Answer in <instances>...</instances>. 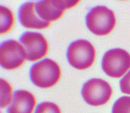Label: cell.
<instances>
[{
    "mask_svg": "<svg viewBox=\"0 0 130 113\" xmlns=\"http://www.w3.org/2000/svg\"><path fill=\"white\" fill-rule=\"evenodd\" d=\"M60 77V68L58 63L51 59H44L30 68V80L35 85L41 88L54 86L58 83Z\"/></svg>",
    "mask_w": 130,
    "mask_h": 113,
    "instance_id": "6da1fadb",
    "label": "cell"
},
{
    "mask_svg": "<svg viewBox=\"0 0 130 113\" xmlns=\"http://www.w3.org/2000/svg\"><path fill=\"white\" fill-rule=\"evenodd\" d=\"M85 19L88 29L98 36L108 35L116 24L114 12L106 6H98L93 8L87 13Z\"/></svg>",
    "mask_w": 130,
    "mask_h": 113,
    "instance_id": "7a4b0ae2",
    "label": "cell"
},
{
    "mask_svg": "<svg viewBox=\"0 0 130 113\" xmlns=\"http://www.w3.org/2000/svg\"><path fill=\"white\" fill-rule=\"evenodd\" d=\"M67 56L69 64L75 69L85 70L93 65L95 58V50L89 41L79 39L70 44Z\"/></svg>",
    "mask_w": 130,
    "mask_h": 113,
    "instance_id": "3957f363",
    "label": "cell"
},
{
    "mask_svg": "<svg viewBox=\"0 0 130 113\" xmlns=\"http://www.w3.org/2000/svg\"><path fill=\"white\" fill-rule=\"evenodd\" d=\"M102 68L109 77L120 78L130 69V54L121 48L110 50L104 55Z\"/></svg>",
    "mask_w": 130,
    "mask_h": 113,
    "instance_id": "277c9868",
    "label": "cell"
},
{
    "mask_svg": "<svg viewBox=\"0 0 130 113\" xmlns=\"http://www.w3.org/2000/svg\"><path fill=\"white\" fill-rule=\"evenodd\" d=\"M112 89L108 83L101 79H92L83 85L81 95L88 104L99 106L109 101Z\"/></svg>",
    "mask_w": 130,
    "mask_h": 113,
    "instance_id": "5b68a950",
    "label": "cell"
},
{
    "mask_svg": "<svg viewBox=\"0 0 130 113\" xmlns=\"http://www.w3.org/2000/svg\"><path fill=\"white\" fill-rule=\"evenodd\" d=\"M26 60L24 47L16 40L4 41L0 47V64L6 70H15L22 67Z\"/></svg>",
    "mask_w": 130,
    "mask_h": 113,
    "instance_id": "8992f818",
    "label": "cell"
},
{
    "mask_svg": "<svg viewBox=\"0 0 130 113\" xmlns=\"http://www.w3.org/2000/svg\"><path fill=\"white\" fill-rule=\"evenodd\" d=\"M20 41L25 48L28 61L35 62L47 54L48 43L41 33L30 31L24 33L20 37Z\"/></svg>",
    "mask_w": 130,
    "mask_h": 113,
    "instance_id": "52a82bcc",
    "label": "cell"
},
{
    "mask_svg": "<svg viewBox=\"0 0 130 113\" xmlns=\"http://www.w3.org/2000/svg\"><path fill=\"white\" fill-rule=\"evenodd\" d=\"M79 3V1H39L36 3V12L42 20L53 22L60 19L67 9Z\"/></svg>",
    "mask_w": 130,
    "mask_h": 113,
    "instance_id": "ba28073f",
    "label": "cell"
},
{
    "mask_svg": "<svg viewBox=\"0 0 130 113\" xmlns=\"http://www.w3.org/2000/svg\"><path fill=\"white\" fill-rule=\"evenodd\" d=\"M36 4L27 2L20 6L18 10V19L22 26L27 28L44 29L50 26V22H46L36 15Z\"/></svg>",
    "mask_w": 130,
    "mask_h": 113,
    "instance_id": "9c48e42d",
    "label": "cell"
},
{
    "mask_svg": "<svg viewBox=\"0 0 130 113\" xmlns=\"http://www.w3.org/2000/svg\"><path fill=\"white\" fill-rule=\"evenodd\" d=\"M36 104V98L32 93L26 90H18L14 93L13 102L7 112L32 113Z\"/></svg>",
    "mask_w": 130,
    "mask_h": 113,
    "instance_id": "30bf717a",
    "label": "cell"
},
{
    "mask_svg": "<svg viewBox=\"0 0 130 113\" xmlns=\"http://www.w3.org/2000/svg\"><path fill=\"white\" fill-rule=\"evenodd\" d=\"M0 33L6 34L12 30L14 24V15L9 8L0 6Z\"/></svg>",
    "mask_w": 130,
    "mask_h": 113,
    "instance_id": "8fae6325",
    "label": "cell"
},
{
    "mask_svg": "<svg viewBox=\"0 0 130 113\" xmlns=\"http://www.w3.org/2000/svg\"><path fill=\"white\" fill-rule=\"evenodd\" d=\"M1 89V102L0 106L2 108H8L13 102V88L8 81L4 79H0Z\"/></svg>",
    "mask_w": 130,
    "mask_h": 113,
    "instance_id": "7c38bea8",
    "label": "cell"
},
{
    "mask_svg": "<svg viewBox=\"0 0 130 113\" xmlns=\"http://www.w3.org/2000/svg\"><path fill=\"white\" fill-rule=\"evenodd\" d=\"M112 113H130V97L123 96L115 102Z\"/></svg>",
    "mask_w": 130,
    "mask_h": 113,
    "instance_id": "4fadbf2b",
    "label": "cell"
},
{
    "mask_svg": "<svg viewBox=\"0 0 130 113\" xmlns=\"http://www.w3.org/2000/svg\"><path fill=\"white\" fill-rule=\"evenodd\" d=\"M35 113H61L58 106L53 102H44L39 104Z\"/></svg>",
    "mask_w": 130,
    "mask_h": 113,
    "instance_id": "5bb4252c",
    "label": "cell"
},
{
    "mask_svg": "<svg viewBox=\"0 0 130 113\" xmlns=\"http://www.w3.org/2000/svg\"><path fill=\"white\" fill-rule=\"evenodd\" d=\"M120 88L123 93L130 95V70L120 81Z\"/></svg>",
    "mask_w": 130,
    "mask_h": 113,
    "instance_id": "9a60e30c",
    "label": "cell"
}]
</instances>
